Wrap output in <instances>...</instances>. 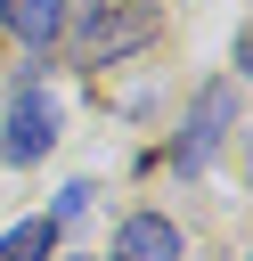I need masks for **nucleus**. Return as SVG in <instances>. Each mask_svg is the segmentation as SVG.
I'll return each instance as SVG.
<instances>
[{
    "mask_svg": "<svg viewBox=\"0 0 253 261\" xmlns=\"http://www.w3.org/2000/svg\"><path fill=\"white\" fill-rule=\"evenodd\" d=\"M155 33V8H98L90 24H82V41H73V57L82 65H106V57H122V49H139Z\"/></svg>",
    "mask_w": 253,
    "mask_h": 261,
    "instance_id": "3",
    "label": "nucleus"
},
{
    "mask_svg": "<svg viewBox=\"0 0 253 261\" xmlns=\"http://www.w3.org/2000/svg\"><path fill=\"white\" fill-rule=\"evenodd\" d=\"M49 139H57V98H49V82H24V90L8 98L0 155H8V163H33V155H49Z\"/></svg>",
    "mask_w": 253,
    "mask_h": 261,
    "instance_id": "1",
    "label": "nucleus"
},
{
    "mask_svg": "<svg viewBox=\"0 0 253 261\" xmlns=\"http://www.w3.org/2000/svg\"><path fill=\"white\" fill-rule=\"evenodd\" d=\"M229 122H237V82H212V90L196 98V114H188V139L171 147V163H180V171H204V163H212V147L229 139Z\"/></svg>",
    "mask_w": 253,
    "mask_h": 261,
    "instance_id": "2",
    "label": "nucleus"
},
{
    "mask_svg": "<svg viewBox=\"0 0 253 261\" xmlns=\"http://www.w3.org/2000/svg\"><path fill=\"white\" fill-rule=\"evenodd\" d=\"M49 237H57V220H16L0 237V261H49Z\"/></svg>",
    "mask_w": 253,
    "mask_h": 261,
    "instance_id": "6",
    "label": "nucleus"
},
{
    "mask_svg": "<svg viewBox=\"0 0 253 261\" xmlns=\"http://www.w3.org/2000/svg\"><path fill=\"white\" fill-rule=\"evenodd\" d=\"M0 16H8V33L24 49H49L65 33V0H0Z\"/></svg>",
    "mask_w": 253,
    "mask_h": 261,
    "instance_id": "5",
    "label": "nucleus"
},
{
    "mask_svg": "<svg viewBox=\"0 0 253 261\" xmlns=\"http://www.w3.org/2000/svg\"><path fill=\"white\" fill-rule=\"evenodd\" d=\"M114 261H180V228L163 212H131L114 237Z\"/></svg>",
    "mask_w": 253,
    "mask_h": 261,
    "instance_id": "4",
    "label": "nucleus"
}]
</instances>
